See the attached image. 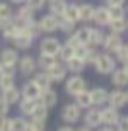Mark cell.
<instances>
[{
    "mask_svg": "<svg viewBox=\"0 0 128 131\" xmlns=\"http://www.w3.org/2000/svg\"><path fill=\"white\" fill-rule=\"evenodd\" d=\"M116 66H118V64H116L115 56H113L111 52L99 50V56H97V60H95V64H93V70H95L97 75H109Z\"/></svg>",
    "mask_w": 128,
    "mask_h": 131,
    "instance_id": "cell-1",
    "label": "cell"
},
{
    "mask_svg": "<svg viewBox=\"0 0 128 131\" xmlns=\"http://www.w3.org/2000/svg\"><path fill=\"white\" fill-rule=\"evenodd\" d=\"M82 114H83V110L76 102H68L60 110V119L64 123H68V125H76L78 122H82Z\"/></svg>",
    "mask_w": 128,
    "mask_h": 131,
    "instance_id": "cell-2",
    "label": "cell"
},
{
    "mask_svg": "<svg viewBox=\"0 0 128 131\" xmlns=\"http://www.w3.org/2000/svg\"><path fill=\"white\" fill-rule=\"evenodd\" d=\"M86 89H87V81L80 73H72L70 77L64 79V91H66V94H70V96H76L78 93H82V91H86Z\"/></svg>",
    "mask_w": 128,
    "mask_h": 131,
    "instance_id": "cell-3",
    "label": "cell"
},
{
    "mask_svg": "<svg viewBox=\"0 0 128 131\" xmlns=\"http://www.w3.org/2000/svg\"><path fill=\"white\" fill-rule=\"evenodd\" d=\"M62 42L58 41L53 35H47L45 39H41V45H39V54H47V56H58V50H60Z\"/></svg>",
    "mask_w": 128,
    "mask_h": 131,
    "instance_id": "cell-4",
    "label": "cell"
},
{
    "mask_svg": "<svg viewBox=\"0 0 128 131\" xmlns=\"http://www.w3.org/2000/svg\"><path fill=\"white\" fill-rule=\"evenodd\" d=\"M82 122H83V125L89 127V129H97L99 125H103V123H101V110L97 106H91V108H87V110H83Z\"/></svg>",
    "mask_w": 128,
    "mask_h": 131,
    "instance_id": "cell-5",
    "label": "cell"
},
{
    "mask_svg": "<svg viewBox=\"0 0 128 131\" xmlns=\"http://www.w3.org/2000/svg\"><path fill=\"white\" fill-rule=\"evenodd\" d=\"M18 71H20L21 75H25V77H29V75H33L35 71H37V58L29 56V54H25V56H20V60H18Z\"/></svg>",
    "mask_w": 128,
    "mask_h": 131,
    "instance_id": "cell-6",
    "label": "cell"
},
{
    "mask_svg": "<svg viewBox=\"0 0 128 131\" xmlns=\"http://www.w3.org/2000/svg\"><path fill=\"white\" fill-rule=\"evenodd\" d=\"M124 42V35H118V33H111L109 31L107 35H105V42H103V50L105 52H111L115 54L116 50L122 46Z\"/></svg>",
    "mask_w": 128,
    "mask_h": 131,
    "instance_id": "cell-7",
    "label": "cell"
},
{
    "mask_svg": "<svg viewBox=\"0 0 128 131\" xmlns=\"http://www.w3.org/2000/svg\"><path fill=\"white\" fill-rule=\"evenodd\" d=\"M89 96H91V104H93V106L103 108V106H107V100H109V89L97 85V87H93V89L89 91Z\"/></svg>",
    "mask_w": 128,
    "mask_h": 131,
    "instance_id": "cell-8",
    "label": "cell"
},
{
    "mask_svg": "<svg viewBox=\"0 0 128 131\" xmlns=\"http://www.w3.org/2000/svg\"><path fill=\"white\" fill-rule=\"evenodd\" d=\"M109 21H111V17H109V8L107 6H95L93 10V16H91V25H95V27H107Z\"/></svg>",
    "mask_w": 128,
    "mask_h": 131,
    "instance_id": "cell-9",
    "label": "cell"
},
{
    "mask_svg": "<svg viewBox=\"0 0 128 131\" xmlns=\"http://www.w3.org/2000/svg\"><path fill=\"white\" fill-rule=\"evenodd\" d=\"M107 106L116 108V110H122L124 106H128V104H126V93H124V89H113V91H109Z\"/></svg>",
    "mask_w": 128,
    "mask_h": 131,
    "instance_id": "cell-10",
    "label": "cell"
},
{
    "mask_svg": "<svg viewBox=\"0 0 128 131\" xmlns=\"http://www.w3.org/2000/svg\"><path fill=\"white\" fill-rule=\"evenodd\" d=\"M109 79H111V85L115 87V89H126L128 87V73L122 70V66H116L115 70L109 73Z\"/></svg>",
    "mask_w": 128,
    "mask_h": 131,
    "instance_id": "cell-11",
    "label": "cell"
},
{
    "mask_svg": "<svg viewBox=\"0 0 128 131\" xmlns=\"http://www.w3.org/2000/svg\"><path fill=\"white\" fill-rule=\"evenodd\" d=\"M41 33H47V35H53V33L58 31V16H53V14H47L41 19L37 21Z\"/></svg>",
    "mask_w": 128,
    "mask_h": 131,
    "instance_id": "cell-12",
    "label": "cell"
},
{
    "mask_svg": "<svg viewBox=\"0 0 128 131\" xmlns=\"http://www.w3.org/2000/svg\"><path fill=\"white\" fill-rule=\"evenodd\" d=\"M14 21H16L20 27H23L25 23H29V21H33L35 19V12L31 8H29L27 4H21L20 8H18V12L14 14V17H12Z\"/></svg>",
    "mask_w": 128,
    "mask_h": 131,
    "instance_id": "cell-13",
    "label": "cell"
},
{
    "mask_svg": "<svg viewBox=\"0 0 128 131\" xmlns=\"http://www.w3.org/2000/svg\"><path fill=\"white\" fill-rule=\"evenodd\" d=\"M101 110V123L103 125H116V122H118V118L122 114H120V110H116V108H111V106H105V108H99Z\"/></svg>",
    "mask_w": 128,
    "mask_h": 131,
    "instance_id": "cell-14",
    "label": "cell"
},
{
    "mask_svg": "<svg viewBox=\"0 0 128 131\" xmlns=\"http://www.w3.org/2000/svg\"><path fill=\"white\" fill-rule=\"evenodd\" d=\"M47 73L50 75V79H53V83H62L64 79L68 77V70H66V66H64V62H60L58 60L56 64L50 68Z\"/></svg>",
    "mask_w": 128,
    "mask_h": 131,
    "instance_id": "cell-15",
    "label": "cell"
},
{
    "mask_svg": "<svg viewBox=\"0 0 128 131\" xmlns=\"http://www.w3.org/2000/svg\"><path fill=\"white\" fill-rule=\"evenodd\" d=\"M18 60H20V54L16 48H4L0 52V64L6 66V68H16Z\"/></svg>",
    "mask_w": 128,
    "mask_h": 131,
    "instance_id": "cell-16",
    "label": "cell"
},
{
    "mask_svg": "<svg viewBox=\"0 0 128 131\" xmlns=\"http://www.w3.org/2000/svg\"><path fill=\"white\" fill-rule=\"evenodd\" d=\"M37 100L43 104V106H47L50 110V108H54L58 104V93L53 91V87H50V89H47V91H41V94H39Z\"/></svg>",
    "mask_w": 128,
    "mask_h": 131,
    "instance_id": "cell-17",
    "label": "cell"
},
{
    "mask_svg": "<svg viewBox=\"0 0 128 131\" xmlns=\"http://www.w3.org/2000/svg\"><path fill=\"white\" fill-rule=\"evenodd\" d=\"M93 10H95V6L91 4V2H82V4H78V17H80V23L89 25V23H91V16H93Z\"/></svg>",
    "mask_w": 128,
    "mask_h": 131,
    "instance_id": "cell-18",
    "label": "cell"
},
{
    "mask_svg": "<svg viewBox=\"0 0 128 131\" xmlns=\"http://www.w3.org/2000/svg\"><path fill=\"white\" fill-rule=\"evenodd\" d=\"M31 81H33L41 91H47V89L53 87V79H50V75L47 73V71H41V70L35 71V73L31 75Z\"/></svg>",
    "mask_w": 128,
    "mask_h": 131,
    "instance_id": "cell-19",
    "label": "cell"
},
{
    "mask_svg": "<svg viewBox=\"0 0 128 131\" xmlns=\"http://www.w3.org/2000/svg\"><path fill=\"white\" fill-rule=\"evenodd\" d=\"M0 29H2V37H4L6 41H14V39L20 35V31H21V27H20L14 19L2 23V27H0Z\"/></svg>",
    "mask_w": 128,
    "mask_h": 131,
    "instance_id": "cell-20",
    "label": "cell"
},
{
    "mask_svg": "<svg viewBox=\"0 0 128 131\" xmlns=\"http://www.w3.org/2000/svg\"><path fill=\"white\" fill-rule=\"evenodd\" d=\"M20 93H21V98H31V100H37L39 94H41V89H39V87L31 81V79H29V81H25L23 85H21Z\"/></svg>",
    "mask_w": 128,
    "mask_h": 131,
    "instance_id": "cell-21",
    "label": "cell"
},
{
    "mask_svg": "<svg viewBox=\"0 0 128 131\" xmlns=\"http://www.w3.org/2000/svg\"><path fill=\"white\" fill-rule=\"evenodd\" d=\"M33 41H35V39L31 37L29 33H25L23 29H21V31H20V35H18V37L14 39L12 42L16 45V50H29L31 46H33Z\"/></svg>",
    "mask_w": 128,
    "mask_h": 131,
    "instance_id": "cell-22",
    "label": "cell"
},
{
    "mask_svg": "<svg viewBox=\"0 0 128 131\" xmlns=\"http://www.w3.org/2000/svg\"><path fill=\"white\" fill-rule=\"evenodd\" d=\"M105 35H107V33H105L101 27H95V25H91V35H89V41H87V45H89V46H95V48H103Z\"/></svg>",
    "mask_w": 128,
    "mask_h": 131,
    "instance_id": "cell-23",
    "label": "cell"
},
{
    "mask_svg": "<svg viewBox=\"0 0 128 131\" xmlns=\"http://www.w3.org/2000/svg\"><path fill=\"white\" fill-rule=\"evenodd\" d=\"M0 98H2L8 106H16V104L20 102V98H21V93H20V89L14 85V87H10V89L2 91V96H0Z\"/></svg>",
    "mask_w": 128,
    "mask_h": 131,
    "instance_id": "cell-24",
    "label": "cell"
},
{
    "mask_svg": "<svg viewBox=\"0 0 128 131\" xmlns=\"http://www.w3.org/2000/svg\"><path fill=\"white\" fill-rule=\"evenodd\" d=\"M64 66H66L68 73H83V70L87 68V64L82 60V58H78V56H72L70 60H66Z\"/></svg>",
    "mask_w": 128,
    "mask_h": 131,
    "instance_id": "cell-25",
    "label": "cell"
},
{
    "mask_svg": "<svg viewBox=\"0 0 128 131\" xmlns=\"http://www.w3.org/2000/svg\"><path fill=\"white\" fill-rule=\"evenodd\" d=\"M72 35L78 39L80 45H87V41H89V35H91V25H82V27H76Z\"/></svg>",
    "mask_w": 128,
    "mask_h": 131,
    "instance_id": "cell-26",
    "label": "cell"
},
{
    "mask_svg": "<svg viewBox=\"0 0 128 131\" xmlns=\"http://www.w3.org/2000/svg\"><path fill=\"white\" fill-rule=\"evenodd\" d=\"M58 62V58H54V56H47V54H39V58H37V68L41 71H49L50 68H53L54 64Z\"/></svg>",
    "mask_w": 128,
    "mask_h": 131,
    "instance_id": "cell-27",
    "label": "cell"
},
{
    "mask_svg": "<svg viewBox=\"0 0 128 131\" xmlns=\"http://www.w3.org/2000/svg\"><path fill=\"white\" fill-rule=\"evenodd\" d=\"M74 102L78 104L80 108H82V110H87V108H91L93 106V104H91V96H89V91H82V93H78L74 96Z\"/></svg>",
    "mask_w": 128,
    "mask_h": 131,
    "instance_id": "cell-28",
    "label": "cell"
},
{
    "mask_svg": "<svg viewBox=\"0 0 128 131\" xmlns=\"http://www.w3.org/2000/svg\"><path fill=\"white\" fill-rule=\"evenodd\" d=\"M47 4H49V14H53V16H62L64 10H66V6H68V2L66 0H49Z\"/></svg>",
    "mask_w": 128,
    "mask_h": 131,
    "instance_id": "cell-29",
    "label": "cell"
},
{
    "mask_svg": "<svg viewBox=\"0 0 128 131\" xmlns=\"http://www.w3.org/2000/svg\"><path fill=\"white\" fill-rule=\"evenodd\" d=\"M109 31L111 33H118V35H124L126 31V17H118V19H111L109 21Z\"/></svg>",
    "mask_w": 128,
    "mask_h": 131,
    "instance_id": "cell-30",
    "label": "cell"
},
{
    "mask_svg": "<svg viewBox=\"0 0 128 131\" xmlns=\"http://www.w3.org/2000/svg\"><path fill=\"white\" fill-rule=\"evenodd\" d=\"M35 104H37V100H31V98H20L18 106H20V112H21V116H29V118H31V114H33V108H35Z\"/></svg>",
    "mask_w": 128,
    "mask_h": 131,
    "instance_id": "cell-31",
    "label": "cell"
},
{
    "mask_svg": "<svg viewBox=\"0 0 128 131\" xmlns=\"http://www.w3.org/2000/svg\"><path fill=\"white\" fill-rule=\"evenodd\" d=\"M62 17H66V19L74 21V23H80V17H78V2H68L66 10L62 14Z\"/></svg>",
    "mask_w": 128,
    "mask_h": 131,
    "instance_id": "cell-32",
    "label": "cell"
},
{
    "mask_svg": "<svg viewBox=\"0 0 128 131\" xmlns=\"http://www.w3.org/2000/svg\"><path fill=\"white\" fill-rule=\"evenodd\" d=\"M16 85V73H8V71H2L0 73V91L10 89V87Z\"/></svg>",
    "mask_w": 128,
    "mask_h": 131,
    "instance_id": "cell-33",
    "label": "cell"
},
{
    "mask_svg": "<svg viewBox=\"0 0 128 131\" xmlns=\"http://www.w3.org/2000/svg\"><path fill=\"white\" fill-rule=\"evenodd\" d=\"M14 17V12H12V6L10 2H0V25L10 21Z\"/></svg>",
    "mask_w": 128,
    "mask_h": 131,
    "instance_id": "cell-34",
    "label": "cell"
},
{
    "mask_svg": "<svg viewBox=\"0 0 128 131\" xmlns=\"http://www.w3.org/2000/svg\"><path fill=\"white\" fill-rule=\"evenodd\" d=\"M27 131H47V119L29 118L27 119Z\"/></svg>",
    "mask_w": 128,
    "mask_h": 131,
    "instance_id": "cell-35",
    "label": "cell"
},
{
    "mask_svg": "<svg viewBox=\"0 0 128 131\" xmlns=\"http://www.w3.org/2000/svg\"><path fill=\"white\" fill-rule=\"evenodd\" d=\"M74 29H76V23H74V21H70V19H66V17L58 16V31L70 35V33H74Z\"/></svg>",
    "mask_w": 128,
    "mask_h": 131,
    "instance_id": "cell-36",
    "label": "cell"
},
{
    "mask_svg": "<svg viewBox=\"0 0 128 131\" xmlns=\"http://www.w3.org/2000/svg\"><path fill=\"white\" fill-rule=\"evenodd\" d=\"M10 131H27V119L25 116H16L12 118V127Z\"/></svg>",
    "mask_w": 128,
    "mask_h": 131,
    "instance_id": "cell-37",
    "label": "cell"
},
{
    "mask_svg": "<svg viewBox=\"0 0 128 131\" xmlns=\"http://www.w3.org/2000/svg\"><path fill=\"white\" fill-rule=\"evenodd\" d=\"M113 56H115L116 64H124V62H128V42L124 41V42H122V46H120V48L116 50Z\"/></svg>",
    "mask_w": 128,
    "mask_h": 131,
    "instance_id": "cell-38",
    "label": "cell"
},
{
    "mask_svg": "<svg viewBox=\"0 0 128 131\" xmlns=\"http://www.w3.org/2000/svg\"><path fill=\"white\" fill-rule=\"evenodd\" d=\"M31 118H37V119H47V118H49V108H47V106H43V104L37 100V104H35V108H33V114H31Z\"/></svg>",
    "mask_w": 128,
    "mask_h": 131,
    "instance_id": "cell-39",
    "label": "cell"
},
{
    "mask_svg": "<svg viewBox=\"0 0 128 131\" xmlns=\"http://www.w3.org/2000/svg\"><path fill=\"white\" fill-rule=\"evenodd\" d=\"M74 56V48H72L70 45H64L62 42V46H60V50H58V60L60 62H66V60H70V58Z\"/></svg>",
    "mask_w": 128,
    "mask_h": 131,
    "instance_id": "cell-40",
    "label": "cell"
},
{
    "mask_svg": "<svg viewBox=\"0 0 128 131\" xmlns=\"http://www.w3.org/2000/svg\"><path fill=\"white\" fill-rule=\"evenodd\" d=\"M107 8H109V17H111V19L126 17V8H124V6H107Z\"/></svg>",
    "mask_w": 128,
    "mask_h": 131,
    "instance_id": "cell-41",
    "label": "cell"
},
{
    "mask_svg": "<svg viewBox=\"0 0 128 131\" xmlns=\"http://www.w3.org/2000/svg\"><path fill=\"white\" fill-rule=\"evenodd\" d=\"M25 4H27L29 8L33 10V12H39V10H43V8H45L47 0H25Z\"/></svg>",
    "mask_w": 128,
    "mask_h": 131,
    "instance_id": "cell-42",
    "label": "cell"
},
{
    "mask_svg": "<svg viewBox=\"0 0 128 131\" xmlns=\"http://www.w3.org/2000/svg\"><path fill=\"white\" fill-rule=\"evenodd\" d=\"M115 129L116 131H128V116H120L116 125H115Z\"/></svg>",
    "mask_w": 128,
    "mask_h": 131,
    "instance_id": "cell-43",
    "label": "cell"
},
{
    "mask_svg": "<svg viewBox=\"0 0 128 131\" xmlns=\"http://www.w3.org/2000/svg\"><path fill=\"white\" fill-rule=\"evenodd\" d=\"M12 127V118L4 116V118H0V131H10Z\"/></svg>",
    "mask_w": 128,
    "mask_h": 131,
    "instance_id": "cell-44",
    "label": "cell"
},
{
    "mask_svg": "<svg viewBox=\"0 0 128 131\" xmlns=\"http://www.w3.org/2000/svg\"><path fill=\"white\" fill-rule=\"evenodd\" d=\"M8 112H10V106L0 98V118H4V116H8Z\"/></svg>",
    "mask_w": 128,
    "mask_h": 131,
    "instance_id": "cell-45",
    "label": "cell"
},
{
    "mask_svg": "<svg viewBox=\"0 0 128 131\" xmlns=\"http://www.w3.org/2000/svg\"><path fill=\"white\" fill-rule=\"evenodd\" d=\"M126 0H105V6H124Z\"/></svg>",
    "mask_w": 128,
    "mask_h": 131,
    "instance_id": "cell-46",
    "label": "cell"
},
{
    "mask_svg": "<svg viewBox=\"0 0 128 131\" xmlns=\"http://www.w3.org/2000/svg\"><path fill=\"white\" fill-rule=\"evenodd\" d=\"M93 131H116L113 125H99L97 129H93Z\"/></svg>",
    "mask_w": 128,
    "mask_h": 131,
    "instance_id": "cell-47",
    "label": "cell"
},
{
    "mask_svg": "<svg viewBox=\"0 0 128 131\" xmlns=\"http://www.w3.org/2000/svg\"><path fill=\"white\" fill-rule=\"evenodd\" d=\"M56 131H76V129H74V125H68V123H64V125H60Z\"/></svg>",
    "mask_w": 128,
    "mask_h": 131,
    "instance_id": "cell-48",
    "label": "cell"
},
{
    "mask_svg": "<svg viewBox=\"0 0 128 131\" xmlns=\"http://www.w3.org/2000/svg\"><path fill=\"white\" fill-rule=\"evenodd\" d=\"M8 2H10V4H25V0H8Z\"/></svg>",
    "mask_w": 128,
    "mask_h": 131,
    "instance_id": "cell-49",
    "label": "cell"
},
{
    "mask_svg": "<svg viewBox=\"0 0 128 131\" xmlns=\"http://www.w3.org/2000/svg\"><path fill=\"white\" fill-rule=\"evenodd\" d=\"M76 131H93V129H89V127H86V125H82V127H78Z\"/></svg>",
    "mask_w": 128,
    "mask_h": 131,
    "instance_id": "cell-50",
    "label": "cell"
},
{
    "mask_svg": "<svg viewBox=\"0 0 128 131\" xmlns=\"http://www.w3.org/2000/svg\"><path fill=\"white\" fill-rule=\"evenodd\" d=\"M122 70H124V71L128 73V62H124V64H122Z\"/></svg>",
    "mask_w": 128,
    "mask_h": 131,
    "instance_id": "cell-51",
    "label": "cell"
},
{
    "mask_svg": "<svg viewBox=\"0 0 128 131\" xmlns=\"http://www.w3.org/2000/svg\"><path fill=\"white\" fill-rule=\"evenodd\" d=\"M124 93H126V104H128V87L124 89Z\"/></svg>",
    "mask_w": 128,
    "mask_h": 131,
    "instance_id": "cell-52",
    "label": "cell"
},
{
    "mask_svg": "<svg viewBox=\"0 0 128 131\" xmlns=\"http://www.w3.org/2000/svg\"><path fill=\"white\" fill-rule=\"evenodd\" d=\"M126 31H128V16H126Z\"/></svg>",
    "mask_w": 128,
    "mask_h": 131,
    "instance_id": "cell-53",
    "label": "cell"
},
{
    "mask_svg": "<svg viewBox=\"0 0 128 131\" xmlns=\"http://www.w3.org/2000/svg\"><path fill=\"white\" fill-rule=\"evenodd\" d=\"M0 73H2V64H0Z\"/></svg>",
    "mask_w": 128,
    "mask_h": 131,
    "instance_id": "cell-54",
    "label": "cell"
},
{
    "mask_svg": "<svg viewBox=\"0 0 128 131\" xmlns=\"http://www.w3.org/2000/svg\"><path fill=\"white\" fill-rule=\"evenodd\" d=\"M47 2H49V0H47Z\"/></svg>",
    "mask_w": 128,
    "mask_h": 131,
    "instance_id": "cell-55",
    "label": "cell"
},
{
    "mask_svg": "<svg viewBox=\"0 0 128 131\" xmlns=\"http://www.w3.org/2000/svg\"><path fill=\"white\" fill-rule=\"evenodd\" d=\"M0 27H2V25H0Z\"/></svg>",
    "mask_w": 128,
    "mask_h": 131,
    "instance_id": "cell-56",
    "label": "cell"
},
{
    "mask_svg": "<svg viewBox=\"0 0 128 131\" xmlns=\"http://www.w3.org/2000/svg\"><path fill=\"white\" fill-rule=\"evenodd\" d=\"M126 116H128V114H126Z\"/></svg>",
    "mask_w": 128,
    "mask_h": 131,
    "instance_id": "cell-57",
    "label": "cell"
}]
</instances>
